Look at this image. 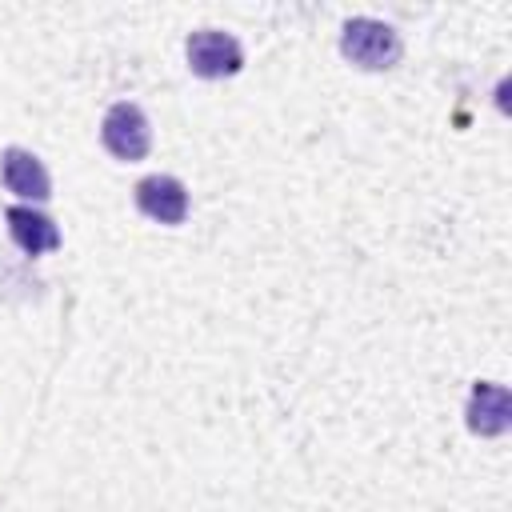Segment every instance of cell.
<instances>
[{"label":"cell","mask_w":512,"mask_h":512,"mask_svg":"<svg viewBox=\"0 0 512 512\" xmlns=\"http://www.w3.org/2000/svg\"><path fill=\"white\" fill-rule=\"evenodd\" d=\"M340 52H344V60H352L364 72H384V68L400 64L404 40L392 24H384L376 16H352L340 28Z\"/></svg>","instance_id":"cell-1"},{"label":"cell","mask_w":512,"mask_h":512,"mask_svg":"<svg viewBox=\"0 0 512 512\" xmlns=\"http://www.w3.org/2000/svg\"><path fill=\"white\" fill-rule=\"evenodd\" d=\"M100 140L104 148L116 156V160H144L148 148H152V124L144 116L140 104L132 100H116L108 112H104V124H100Z\"/></svg>","instance_id":"cell-2"},{"label":"cell","mask_w":512,"mask_h":512,"mask_svg":"<svg viewBox=\"0 0 512 512\" xmlns=\"http://www.w3.org/2000/svg\"><path fill=\"white\" fill-rule=\"evenodd\" d=\"M188 52V68L200 76V80H224V76H236L244 68V48L232 32H220V28H200L188 36L184 44Z\"/></svg>","instance_id":"cell-3"},{"label":"cell","mask_w":512,"mask_h":512,"mask_svg":"<svg viewBox=\"0 0 512 512\" xmlns=\"http://www.w3.org/2000/svg\"><path fill=\"white\" fill-rule=\"evenodd\" d=\"M136 208L148 220H156V224H168V228L184 224V216H188V188L176 176H168V172H152V176L136 180Z\"/></svg>","instance_id":"cell-4"},{"label":"cell","mask_w":512,"mask_h":512,"mask_svg":"<svg viewBox=\"0 0 512 512\" xmlns=\"http://www.w3.org/2000/svg\"><path fill=\"white\" fill-rule=\"evenodd\" d=\"M0 176H4V188L16 192L20 200H48L52 196V176L48 168L40 164V156H32L28 148H4L0 152Z\"/></svg>","instance_id":"cell-5"},{"label":"cell","mask_w":512,"mask_h":512,"mask_svg":"<svg viewBox=\"0 0 512 512\" xmlns=\"http://www.w3.org/2000/svg\"><path fill=\"white\" fill-rule=\"evenodd\" d=\"M464 416H468V428L476 436H500V432H508V424H512V396H508V388L504 384L476 380L472 392H468Z\"/></svg>","instance_id":"cell-6"},{"label":"cell","mask_w":512,"mask_h":512,"mask_svg":"<svg viewBox=\"0 0 512 512\" xmlns=\"http://www.w3.org/2000/svg\"><path fill=\"white\" fill-rule=\"evenodd\" d=\"M4 220H8L12 240H16L28 256H44V252H56V248H60V228H56L52 216H44V212H36V208H28V204H12V208L4 212Z\"/></svg>","instance_id":"cell-7"}]
</instances>
